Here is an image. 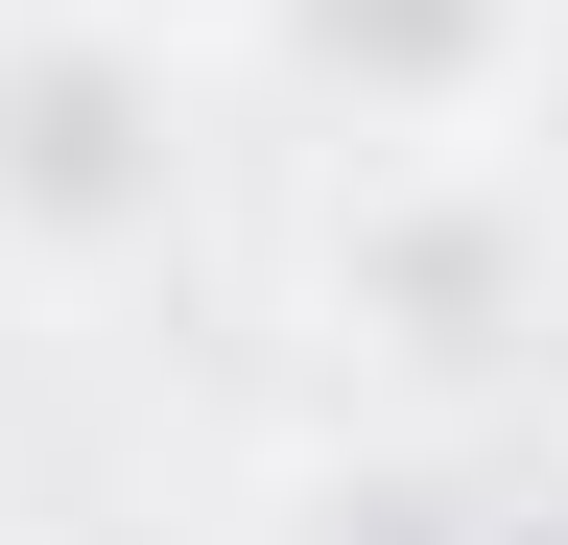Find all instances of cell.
<instances>
[{
	"label": "cell",
	"mask_w": 568,
	"mask_h": 545,
	"mask_svg": "<svg viewBox=\"0 0 568 545\" xmlns=\"http://www.w3.org/2000/svg\"><path fill=\"white\" fill-rule=\"evenodd\" d=\"M213 72L166 0H0V285H142L190 238Z\"/></svg>",
	"instance_id": "7a4b0ae2"
},
{
	"label": "cell",
	"mask_w": 568,
	"mask_h": 545,
	"mask_svg": "<svg viewBox=\"0 0 568 545\" xmlns=\"http://www.w3.org/2000/svg\"><path fill=\"white\" fill-rule=\"evenodd\" d=\"M261 545H497V522H474L450 427H355V451H308V474H261Z\"/></svg>",
	"instance_id": "277c9868"
},
{
	"label": "cell",
	"mask_w": 568,
	"mask_h": 545,
	"mask_svg": "<svg viewBox=\"0 0 568 545\" xmlns=\"http://www.w3.org/2000/svg\"><path fill=\"white\" fill-rule=\"evenodd\" d=\"M213 72L261 119H308L332 166H379V143H545L568 0H213Z\"/></svg>",
	"instance_id": "3957f363"
},
{
	"label": "cell",
	"mask_w": 568,
	"mask_h": 545,
	"mask_svg": "<svg viewBox=\"0 0 568 545\" xmlns=\"http://www.w3.org/2000/svg\"><path fill=\"white\" fill-rule=\"evenodd\" d=\"M568 332V190L545 143H379L308 190V356L379 427H474Z\"/></svg>",
	"instance_id": "6da1fadb"
}]
</instances>
